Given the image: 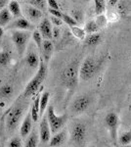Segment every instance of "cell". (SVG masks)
<instances>
[{
	"instance_id": "10",
	"label": "cell",
	"mask_w": 131,
	"mask_h": 147,
	"mask_svg": "<svg viewBox=\"0 0 131 147\" xmlns=\"http://www.w3.org/2000/svg\"><path fill=\"white\" fill-rule=\"evenodd\" d=\"M51 129L48 124L46 116L42 118L41 122L39 125V140L41 143H48L50 138H51Z\"/></svg>"
},
{
	"instance_id": "7",
	"label": "cell",
	"mask_w": 131,
	"mask_h": 147,
	"mask_svg": "<svg viewBox=\"0 0 131 147\" xmlns=\"http://www.w3.org/2000/svg\"><path fill=\"white\" fill-rule=\"evenodd\" d=\"M24 112H25V108L22 105H17L11 109L6 119V127L8 130L13 131L16 129L20 121L22 120Z\"/></svg>"
},
{
	"instance_id": "39",
	"label": "cell",
	"mask_w": 131,
	"mask_h": 147,
	"mask_svg": "<svg viewBox=\"0 0 131 147\" xmlns=\"http://www.w3.org/2000/svg\"><path fill=\"white\" fill-rule=\"evenodd\" d=\"M52 34H53V37L55 38H57V37L59 36V34H60V30H58V28H54L53 30H52Z\"/></svg>"
},
{
	"instance_id": "6",
	"label": "cell",
	"mask_w": 131,
	"mask_h": 147,
	"mask_svg": "<svg viewBox=\"0 0 131 147\" xmlns=\"http://www.w3.org/2000/svg\"><path fill=\"white\" fill-rule=\"evenodd\" d=\"M120 117L116 112H110L106 115L105 117V124L108 129L110 136L113 142L115 144L118 143V127H120Z\"/></svg>"
},
{
	"instance_id": "9",
	"label": "cell",
	"mask_w": 131,
	"mask_h": 147,
	"mask_svg": "<svg viewBox=\"0 0 131 147\" xmlns=\"http://www.w3.org/2000/svg\"><path fill=\"white\" fill-rule=\"evenodd\" d=\"M91 98L88 95H80L73 100L71 104V111L75 114H82L90 107Z\"/></svg>"
},
{
	"instance_id": "24",
	"label": "cell",
	"mask_w": 131,
	"mask_h": 147,
	"mask_svg": "<svg viewBox=\"0 0 131 147\" xmlns=\"http://www.w3.org/2000/svg\"><path fill=\"white\" fill-rule=\"evenodd\" d=\"M118 140L120 141V144L122 146H127L131 144V127L128 130L123 132L118 138Z\"/></svg>"
},
{
	"instance_id": "4",
	"label": "cell",
	"mask_w": 131,
	"mask_h": 147,
	"mask_svg": "<svg viewBox=\"0 0 131 147\" xmlns=\"http://www.w3.org/2000/svg\"><path fill=\"white\" fill-rule=\"evenodd\" d=\"M11 38L16 47V50L18 52L19 56L23 57L24 53L26 52V49H27L28 40L30 38V34L28 30H14L12 32Z\"/></svg>"
},
{
	"instance_id": "19",
	"label": "cell",
	"mask_w": 131,
	"mask_h": 147,
	"mask_svg": "<svg viewBox=\"0 0 131 147\" xmlns=\"http://www.w3.org/2000/svg\"><path fill=\"white\" fill-rule=\"evenodd\" d=\"M102 41V36L100 34L94 32V34H89L87 36L84 37V43L87 46H96Z\"/></svg>"
},
{
	"instance_id": "23",
	"label": "cell",
	"mask_w": 131,
	"mask_h": 147,
	"mask_svg": "<svg viewBox=\"0 0 131 147\" xmlns=\"http://www.w3.org/2000/svg\"><path fill=\"white\" fill-rule=\"evenodd\" d=\"M28 139L26 140L25 145L27 147H36L38 144V136L35 131H30V134L28 136Z\"/></svg>"
},
{
	"instance_id": "3",
	"label": "cell",
	"mask_w": 131,
	"mask_h": 147,
	"mask_svg": "<svg viewBox=\"0 0 131 147\" xmlns=\"http://www.w3.org/2000/svg\"><path fill=\"white\" fill-rule=\"evenodd\" d=\"M101 66V61L88 56L79 66V79H81L84 82L92 80L99 73Z\"/></svg>"
},
{
	"instance_id": "5",
	"label": "cell",
	"mask_w": 131,
	"mask_h": 147,
	"mask_svg": "<svg viewBox=\"0 0 131 147\" xmlns=\"http://www.w3.org/2000/svg\"><path fill=\"white\" fill-rule=\"evenodd\" d=\"M47 121L50 125V129H51V134H54L58 132L59 130L63 129L68 120V115L64 114V115H57L55 113V109L53 106H49L47 109V115H46Z\"/></svg>"
},
{
	"instance_id": "8",
	"label": "cell",
	"mask_w": 131,
	"mask_h": 147,
	"mask_svg": "<svg viewBox=\"0 0 131 147\" xmlns=\"http://www.w3.org/2000/svg\"><path fill=\"white\" fill-rule=\"evenodd\" d=\"M87 137V129L86 125L82 123H77L73 127L71 132V139L75 145L81 146L84 145Z\"/></svg>"
},
{
	"instance_id": "18",
	"label": "cell",
	"mask_w": 131,
	"mask_h": 147,
	"mask_svg": "<svg viewBox=\"0 0 131 147\" xmlns=\"http://www.w3.org/2000/svg\"><path fill=\"white\" fill-rule=\"evenodd\" d=\"M8 10L13 17L20 18V17H22V15H23L22 8H21V5L19 4L18 0H12V1L9 2Z\"/></svg>"
},
{
	"instance_id": "28",
	"label": "cell",
	"mask_w": 131,
	"mask_h": 147,
	"mask_svg": "<svg viewBox=\"0 0 131 147\" xmlns=\"http://www.w3.org/2000/svg\"><path fill=\"white\" fill-rule=\"evenodd\" d=\"M84 30L86 34H94V32H97L99 30V27L97 26V24L95 21H89L85 24L84 26Z\"/></svg>"
},
{
	"instance_id": "27",
	"label": "cell",
	"mask_w": 131,
	"mask_h": 147,
	"mask_svg": "<svg viewBox=\"0 0 131 147\" xmlns=\"http://www.w3.org/2000/svg\"><path fill=\"white\" fill-rule=\"evenodd\" d=\"M11 62V54L10 52L3 50L0 52V66L6 67Z\"/></svg>"
},
{
	"instance_id": "21",
	"label": "cell",
	"mask_w": 131,
	"mask_h": 147,
	"mask_svg": "<svg viewBox=\"0 0 131 147\" xmlns=\"http://www.w3.org/2000/svg\"><path fill=\"white\" fill-rule=\"evenodd\" d=\"M39 62H40V58L34 52H30L27 55V57H26V63L32 69L38 68Z\"/></svg>"
},
{
	"instance_id": "12",
	"label": "cell",
	"mask_w": 131,
	"mask_h": 147,
	"mask_svg": "<svg viewBox=\"0 0 131 147\" xmlns=\"http://www.w3.org/2000/svg\"><path fill=\"white\" fill-rule=\"evenodd\" d=\"M54 51V45L50 39H44L42 42V49H41V58L43 59L45 64H48L50 59L52 57Z\"/></svg>"
},
{
	"instance_id": "34",
	"label": "cell",
	"mask_w": 131,
	"mask_h": 147,
	"mask_svg": "<svg viewBox=\"0 0 131 147\" xmlns=\"http://www.w3.org/2000/svg\"><path fill=\"white\" fill-rule=\"evenodd\" d=\"M75 21L77 22V24H80L83 22V13L79 10H75L73 12V16H71Z\"/></svg>"
},
{
	"instance_id": "25",
	"label": "cell",
	"mask_w": 131,
	"mask_h": 147,
	"mask_svg": "<svg viewBox=\"0 0 131 147\" xmlns=\"http://www.w3.org/2000/svg\"><path fill=\"white\" fill-rule=\"evenodd\" d=\"M42 38H43V37H42V35H41V34L39 32V30H33V32H32V39H33V41H34L35 45H36L37 49L39 50L40 53H41L42 42H43V40H42Z\"/></svg>"
},
{
	"instance_id": "22",
	"label": "cell",
	"mask_w": 131,
	"mask_h": 147,
	"mask_svg": "<svg viewBox=\"0 0 131 147\" xmlns=\"http://www.w3.org/2000/svg\"><path fill=\"white\" fill-rule=\"evenodd\" d=\"M12 15L9 12L8 8H3L0 11V27H5L10 23Z\"/></svg>"
},
{
	"instance_id": "13",
	"label": "cell",
	"mask_w": 131,
	"mask_h": 147,
	"mask_svg": "<svg viewBox=\"0 0 131 147\" xmlns=\"http://www.w3.org/2000/svg\"><path fill=\"white\" fill-rule=\"evenodd\" d=\"M8 28L10 30H32V25L28 19L20 17L14 22H12L10 25H8Z\"/></svg>"
},
{
	"instance_id": "32",
	"label": "cell",
	"mask_w": 131,
	"mask_h": 147,
	"mask_svg": "<svg viewBox=\"0 0 131 147\" xmlns=\"http://www.w3.org/2000/svg\"><path fill=\"white\" fill-rule=\"evenodd\" d=\"M61 19L63 20L64 23H66L67 25L69 26V27H73V26H77L78 25L77 22L75 20V19L70 15H67V14H63Z\"/></svg>"
},
{
	"instance_id": "33",
	"label": "cell",
	"mask_w": 131,
	"mask_h": 147,
	"mask_svg": "<svg viewBox=\"0 0 131 147\" xmlns=\"http://www.w3.org/2000/svg\"><path fill=\"white\" fill-rule=\"evenodd\" d=\"M8 146L9 147H21V146H23V142L21 140L20 137L14 136L13 138H11L10 141L8 142Z\"/></svg>"
},
{
	"instance_id": "29",
	"label": "cell",
	"mask_w": 131,
	"mask_h": 147,
	"mask_svg": "<svg viewBox=\"0 0 131 147\" xmlns=\"http://www.w3.org/2000/svg\"><path fill=\"white\" fill-rule=\"evenodd\" d=\"M94 5L96 15L103 14L105 12V9H106V2H105V0H94Z\"/></svg>"
},
{
	"instance_id": "16",
	"label": "cell",
	"mask_w": 131,
	"mask_h": 147,
	"mask_svg": "<svg viewBox=\"0 0 131 147\" xmlns=\"http://www.w3.org/2000/svg\"><path fill=\"white\" fill-rule=\"evenodd\" d=\"M67 141V131L66 130H59L58 132L54 134V136L50 138L49 145L51 147L62 146Z\"/></svg>"
},
{
	"instance_id": "17",
	"label": "cell",
	"mask_w": 131,
	"mask_h": 147,
	"mask_svg": "<svg viewBox=\"0 0 131 147\" xmlns=\"http://www.w3.org/2000/svg\"><path fill=\"white\" fill-rule=\"evenodd\" d=\"M40 92L36 94V97H35L34 101H33V104L30 108V116H32V119L33 122H37L39 120V100H40Z\"/></svg>"
},
{
	"instance_id": "31",
	"label": "cell",
	"mask_w": 131,
	"mask_h": 147,
	"mask_svg": "<svg viewBox=\"0 0 131 147\" xmlns=\"http://www.w3.org/2000/svg\"><path fill=\"white\" fill-rule=\"evenodd\" d=\"M95 22H96L99 28H105L107 26V24H108V18H107L105 15H103V14H100V15H97Z\"/></svg>"
},
{
	"instance_id": "26",
	"label": "cell",
	"mask_w": 131,
	"mask_h": 147,
	"mask_svg": "<svg viewBox=\"0 0 131 147\" xmlns=\"http://www.w3.org/2000/svg\"><path fill=\"white\" fill-rule=\"evenodd\" d=\"M71 28V30L73 32V34L75 35L77 38L82 40L84 39V37L86 36V32H85L84 28H81L77 26H73V27H70Z\"/></svg>"
},
{
	"instance_id": "36",
	"label": "cell",
	"mask_w": 131,
	"mask_h": 147,
	"mask_svg": "<svg viewBox=\"0 0 131 147\" xmlns=\"http://www.w3.org/2000/svg\"><path fill=\"white\" fill-rule=\"evenodd\" d=\"M50 22L51 24H53L55 27H60V26L63 25V20L61 18H58V17H54L52 16L51 19H50Z\"/></svg>"
},
{
	"instance_id": "35",
	"label": "cell",
	"mask_w": 131,
	"mask_h": 147,
	"mask_svg": "<svg viewBox=\"0 0 131 147\" xmlns=\"http://www.w3.org/2000/svg\"><path fill=\"white\" fill-rule=\"evenodd\" d=\"M30 5L36 7V8H38V9H43L45 7L44 0H30Z\"/></svg>"
},
{
	"instance_id": "38",
	"label": "cell",
	"mask_w": 131,
	"mask_h": 147,
	"mask_svg": "<svg viewBox=\"0 0 131 147\" xmlns=\"http://www.w3.org/2000/svg\"><path fill=\"white\" fill-rule=\"evenodd\" d=\"M49 13L51 14V16L58 17V18H62V15H63V13L60 10H56V9H52V8H49Z\"/></svg>"
},
{
	"instance_id": "1",
	"label": "cell",
	"mask_w": 131,
	"mask_h": 147,
	"mask_svg": "<svg viewBox=\"0 0 131 147\" xmlns=\"http://www.w3.org/2000/svg\"><path fill=\"white\" fill-rule=\"evenodd\" d=\"M79 60H73L61 74V82L65 87L70 90H75L79 79Z\"/></svg>"
},
{
	"instance_id": "40",
	"label": "cell",
	"mask_w": 131,
	"mask_h": 147,
	"mask_svg": "<svg viewBox=\"0 0 131 147\" xmlns=\"http://www.w3.org/2000/svg\"><path fill=\"white\" fill-rule=\"evenodd\" d=\"M7 3H8V0H0V11L3 8H5Z\"/></svg>"
},
{
	"instance_id": "42",
	"label": "cell",
	"mask_w": 131,
	"mask_h": 147,
	"mask_svg": "<svg viewBox=\"0 0 131 147\" xmlns=\"http://www.w3.org/2000/svg\"><path fill=\"white\" fill-rule=\"evenodd\" d=\"M4 34V30H3V27H0V38L3 36Z\"/></svg>"
},
{
	"instance_id": "20",
	"label": "cell",
	"mask_w": 131,
	"mask_h": 147,
	"mask_svg": "<svg viewBox=\"0 0 131 147\" xmlns=\"http://www.w3.org/2000/svg\"><path fill=\"white\" fill-rule=\"evenodd\" d=\"M50 99V93L48 91H45L40 95V100H39V118H42L45 110L47 109Z\"/></svg>"
},
{
	"instance_id": "15",
	"label": "cell",
	"mask_w": 131,
	"mask_h": 147,
	"mask_svg": "<svg viewBox=\"0 0 131 147\" xmlns=\"http://www.w3.org/2000/svg\"><path fill=\"white\" fill-rule=\"evenodd\" d=\"M25 12L27 17L30 19L32 22L37 23L41 20L42 18V12L40 9L36 8V7L32 6V5H28L26 6L25 8Z\"/></svg>"
},
{
	"instance_id": "2",
	"label": "cell",
	"mask_w": 131,
	"mask_h": 147,
	"mask_svg": "<svg viewBox=\"0 0 131 147\" xmlns=\"http://www.w3.org/2000/svg\"><path fill=\"white\" fill-rule=\"evenodd\" d=\"M46 76H47L46 64L44 63L43 59L40 58L38 70H37L36 74H35V76L32 79V80H30L27 86H26L25 90L23 92V98H28V97L34 95V94L40 89V87H41L42 84H43Z\"/></svg>"
},
{
	"instance_id": "11",
	"label": "cell",
	"mask_w": 131,
	"mask_h": 147,
	"mask_svg": "<svg viewBox=\"0 0 131 147\" xmlns=\"http://www.w3.org/2000/svg\"><path fill=\"white\" fill-rule=\"evenodd\" d=\"M38 30L44 39H51L53 37V34H52V30H53L52 24L47 18H44L43 20L40 21Z\"/></svg>"
},
{
	"instance_id": "14",
	"label": "cell",
	"mask_w": 131,
	"mask_h": 147,
	"mask_svg": "<svg viewBox=\"0 0 131 147\" xmlns=\"http://www.w3.org/2000/svg\"><path fill=\"white\" fill-rule=\"evenodd\" d=\"M32 122L33 121L32 119V116H30V112H28L20 127V136L24 138L27 137L32 130Z\"/></svg>"
},
{
	"instance_id": "41",
	"label": "cell",
	"mask_w": 131,
	"mask_h": 147,
	"mask_svg": "<svg viewBox=\"0 0 131 147\" xmlns=\"http://www.w3.org/2000/svg\"><path fill=\"white\" fill-rule=\"evenodd\" d=\"M118 1H120V0H109V5L111 7H114L118 3Z\"/></svg>"
},
{
	"instance_id": "37",
	"label": "cell",
	"mask_w": 131,
	"mask_h": 147,
	"mask_svg": "<svg viewBox=\"0 0 131 147\" xmlns=\"http://www.w3.org/2000/svg\"><path fill=\"white\" fill-rule=\"evenodd\" d=\"M47 3H48V5H49V8L60 10V6H59L58 2H57L56 0H47Z\"/></svg>"
},
{
	"instance_id": "30",
	"label": "cell",
	"mask_w": 131,
	"mask_h": 147,
	"mask_svg": "<svg viewBox=\"0 0 131 147\" xmlns=\"http://www.w3.org/2000/svg\"><path fill=\"white\" fill-rule=\"evenodd\" d=\"M13 94V87L9 84H5L0 88V95L2 97H9Z\"/></svg>"
}]
</instances>
